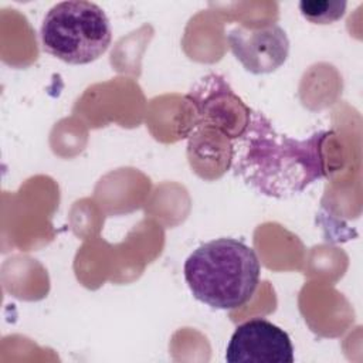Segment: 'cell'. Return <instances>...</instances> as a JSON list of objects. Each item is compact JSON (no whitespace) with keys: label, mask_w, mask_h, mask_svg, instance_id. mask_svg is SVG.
Wrapping results in <instances>:
<instances>
[{"label":"cell","mask_w":363,"mask_h":363,"mask_svg":"<svg viewBox=\"0 0 363 363\" xmlns=\"http://www.w3.org/2000/svg\"><path fill=\"white\" fill-rule=\"evenodd\" d=\"M227 41L244 69L255 75L277 71L289 54L286 33L274 23L262 27L237 26L228 31Z\"/></svg>","instance_id":"obj_6"},{"label":"cell","mask_w":363,"mask_h":363,"mask_svg":"<svg viewBox=\"0 0 363 363\" xmlns=\"http://www.w3.org/2000/svg\"><path fill=\"white\" fill-rule=\"evenodd\" d=\"M294 359L289 335L262 318L238 325L225 349L228 363H292Z\"/></svg>","instance_id":"obj_5"},{"label":"cell","mask_w":363,"mask_h":363,"mask_svg":"<svg viewBox=\"0 0 363 363\" xmlns=\"http://www.w3.org/2000/svg\"><path fill=\"white\" fill-rule=\"evenodd\" d=\"M189 99L197 111V128L216 130L230 139H237L247 128L251 108L231 89L224 77L208 74L191 88Z\"/></svg>","instance_id":"obj_4"},{"label":"cell","mask_w":363,"mask_h":363,"mask_svg":"<svg viewBox=\"0 0 363 363\" xmlns=\"http://www.w3.org/2000/svg\"><path fill=\"white\" fill-rule=\"evenodd\" d=\"M346 1L339 0H302L301 14L312 24H332L340 20L346 11Z\"/></svg>","instance_id":"obj_7"},{"label":"cell","mask_w":363,"mask_h":363,"mask_svg":"<svg viewBox=\"0 0 363 363\" xmlns=\"http://www.w3.org/2000/svg\"><path fill=\"white\" fill-rule=\"evenodd\" d=\"M43 50L72 65L98 60L111 45L112 28L105 11L86 0L54 4L40 28Z\"/></svg>","instance_id":"obj_3"},{"label":"cell","mask_w":363,"mask_h":363,"mask_svg":"<svg viewBox=\"0 0 363 363\" xmlns=\"http://www.w3.org/2000/svg\"><path fill=\"white\" fill-rule=\"evenodd\" d=\"M183 274L191 295L213 309H237L255 294L261 262L245 242L221 237L197 247L184 261Z\"/></svg>","instance_id":"obj_2"},{"label":"cell","mask_w":363,"mask_h":363,"mask_svg":"<svg viewBox=\"0 0 363 363\" xmlns=\"http://www.w3.org/2000/svg\"><path fill=\"white\" fill-rule=\"evenodd\" d=\"M330 135L318 130L306 139H295L252 109L245 130L231 142L230 167L257 193L286 199L329 174L323 149Z\"/></svg>","instance_id":"obj_1"}]
</instances>
